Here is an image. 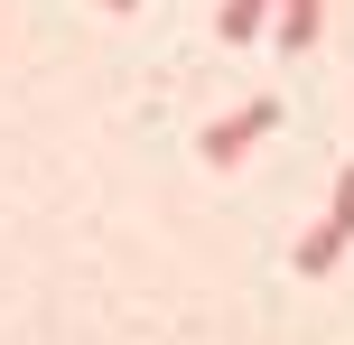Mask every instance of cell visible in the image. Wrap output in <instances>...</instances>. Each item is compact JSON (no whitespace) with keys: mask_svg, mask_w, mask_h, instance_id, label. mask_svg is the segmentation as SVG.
<instances>
[{"mask_svg":"<svg viewBox=\"0 0 354 345\" xmlns=\"http://www.w3.org/2000/svg\"><path fill=\"white\" fill-rule=\"evenodd\" d=\"M354 252V159L336 168V196H326V215H317V234L299 243V280H326L336 261Z\"/></svg>","mask_w":354,"mask_h":345,"instance_id":"cell-1","label":"cell"},{"mask_svg":"<svg viewBox=\"0 0 354 345\" xmlns=\"http://www.w3.org/2000/svg\"><path fill=\"white\" fill-rule=\"evenodd\" d=\"M261 131H280V103H270V93L243 103V112H224V122H205V131H196V159H205V168H233Z\"/></svg>","mask_w":354,"mask_h":345,"instance_id":"cell-2","label":"cell"},{"mask_svg":"<svg viewBox=\"0 0 354 345\" xmlns=\"http://www.w3.org/2000/svg\"><path fill=\"white\" fill-rule=\"evenodd\" d=\"M317 28H326V0H280V19H270V37H280L289 56L317 47Z\"/></svg>","mask_w":354,"mask_h":345,"instance_id":"cell-3","label":"cell"},{"mask_svg":"<svg viewBox=\"0 0 354 345\" xmlns=\"http://www.w3.org/2000/svg\"><path fill=\"white\" fill-rule=\"evenodd\" d=\"M270 19H280V0H224V10H214V28H224V47H243V37H261Z\"/></svg>","mask_w":354,"mask_h":345,"instance_id":"cell-4","label":"cell"},{"mask_svg":"<svg viewBox=\"0 0 354 345\" xmlns=\"http://www.w3.org/2000/svg\"><path fill=\"white\" fill-rule=\"evenodd\" d=\"M103 10H131V0H103Z\"/></svg>","mask_w":354,"mask_h":345,"instance_id":"cell-5","label":"cell"}]
</instances>
